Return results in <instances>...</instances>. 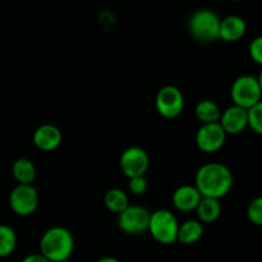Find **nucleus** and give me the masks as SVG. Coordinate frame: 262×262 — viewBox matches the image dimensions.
I'll return each mask as SVG.
<instances>
[{
  "label": "nucleus",
  "instance_id": "22",
  "mask_svg": "<svg viewBox=\"0 0 262 262\" xmlns=\"http://www.w3.org/2000/svg\"><path fill=\"white\" fill-rule=\"evenodd\" d=\"M247 217L252 224L262 227V196H257L247 207Z\"/></svg>",
  "mask_w": 262,
  "mask_h": 262
},
{
  "label": "nucleus",
  "instance_id": "12",
  "mask_svg": "<svg viewBox=\"0 0 262 262\" xmlns=\"http://www.w3.org/2000/svg\"><path fill=\"white\" fill-rule=\"evenodd\" d=\"M61 130L54 124H42L33 133V143L41 151H54L60 146Z\"/></svg>",
  "mask_w": 262,
  "mask_h": 262
},
{
  "label": "nucleus",
  "instance_id": "14",
  "mask_svg": "<svg viewBox=\"0 0 262 262\" xmlns=\"http://www.w3.org/2000/svg\"><path fill=\"white\" fill-rule=\"evenodd\" d=\"M246 31H247V25L241 15H228L220 20L219 38L227 42H235L246 35Z\"/></svg>",
  "mask_w": 262,
  "mask_h": 262
},
{
  "label": "nucleus",
  "instance_id": "21",
  "mask_svg": "<svg viewBox=\"0 0 262 262\" xmlns=\"http://www.w3.org/2000/svg\"><path fill=\"white\" fill-rule=\"evenodd\" d=\"M248 127L262 136V100L248 110Z\"/></svg>",
  "mask_w": 262,
  "mask_h": 262
},
{
  "label": "nucleus",
  "instance_id": "13",
  "mask_svg": "<svg viewBox=\"0 0 262 262\" xmlns=\"http://www.w3.org/2000/svg\"><path fill=\"white\" fill-rule=\"evenodd\" d=\"M201 199L202 196L199 189L191 184H183V186L178 187L171 197L174 207L183 212L196 211Z\"/></svg>",
  "mask_w": 262,
  "mask_h": 262
},
{
  "label": "nucleus",
  "instance_id": "4",
  "mask_svg": "<svg viewBox=\"0 0 262 262\" xmlns=\"http://www.w3.org/2000/svg\"><path fill=\"white\" fill-rule=\"evenodd\" d=\"M233 105L250 110L262 100V92L257 77L242 74L234 79L230 89Z\"/></svg>",
  "mask_w": 262,
  "mask_h": 262
},
{
  "label": "nucleus",
  "instance_id": "15",
  "mask_svg": "<svg viewBox=\"0 0 262 262\" xmlns=\"http://www.w3.org/2000/svg\"><path fill=\"white\" fill-rule=\"evenodd\" d=\"M204 235V225L199 220H187L183 224H179L178 238L177 241L183 245H193L199 242Z\"/></svg>",
  "mask_w": 262,
  "mask_h": 262
},
{
  "label": "nucleus",
  "instance_id": "26",
  "mask_svg": "<svg viewBox=\"0 0 262 262\" xmlns=\"http://www.w3.org/2000/svg\"><path fill=\"white\" fill-rule=\"evenodd\" d=\"M97 262H120V261L118 260V258H115V257H110V256H106V257L100 258V260Z\"/></svg>",
  "mask_w": 262,
  "mask_h": 262
},
{
  "label": "nucleus",
  "instance_id": "6",
  "mask_svg": "<svg viewBox=\"0 0 262 262\" xmlns=\"http://www.w3.org/2000/svg\"><path fill=\"white\" fill-rule=\"evenodd\" d=\"M9 206L18 216H30L38 207L37 189L32 184H17L9 194Z\"/></svg>",
  "mask_w": 262,
  "mask_h": 262
},
{
  "label": "nucleus",
  "instance_id": "1",
  "mask_svg": "<svg viewBox=\"0 0 262 262\" xmlns=\"http://www.w3.org/2000/svg\"><path fill=\"white\" fill-rule=\"evenodd\" d=\"M234 184L232 170L222 163H207L197 170L194 187L202 197L219 200L229 194Z\"/></svg>",
  "mask_w": 262,
  "mask_h": 262
},
{
  "label": "nucleus",
  "instance_id": "18",
  "mask_svg": "<svg viewBox=\"0 0 262 262\" xmlns=\"http://www.w3.org/2000/svg\"><path fill=\"white\" fill-rule=\"evenodd\" d=\"M194 114L202 124H211L219 123L222 112L216 102L212 100H201L194 107Z\"/></svg>",
  "mask_w": 262,
  "mask_h": 262
},
{
  "label": "nucleus",
  "instance_id": "16",
  "mask_svg": "<svg viewBox=\"0 0 262 262\" xmlns=\"http://www.w3.org/2000/svg\"><path fill=\"white\" fill-rule=\"evenodd\" d=\"M199 222L201 223H214L216 222L222 214V205L219 200L202 197L199 206L196 209Z\"/></svg>",
  "mask_w": 262,
  "mask_h": 262
},
{
  "label": "nucleus",
  "instance_id": "17",
  "mask_svg": "<svg viewBox=\"0 0 262 262\" xmlns=\"http://www.w3.org/2000/svg\"><path fill=\"white\" fill-rule=\"evenodd\" d=\"M12 174L18 184H32L36 178V166L28 159L20 158L13 163Z\"/></svg>",
  "mask_w": 262,
  "mask_h": 262
},
{
  "label": "nucleus",
  "instance_id": "11",
  "mask_svg": "<svg viewBox=\"0 0 262 262\" xmlns=\"http://www.w3.org/2000/svg\"><path fill=\"white\" fill-rule=\"evenodd\" d=\"M219 124L228 135H239L248 127V110L232 105L222 113Z\"/></svg>",
  "mask_w": 262,
  "mask_h": 262
},
{
  "label": "nucleus",
  "instance_id": "20",
  "mask_svg": "<svg viewBox=\"0 0 262 262\" xmlns=\"http://www.w3.org/2000/svg\"><path fill=\"white\" fill-rule=\"evenodd\" d=\"M17 247V234L9 225L0 224V258L8 257Z\"/></svg>",
  "mask_w": 262,
  "mask_h": 262
},
{
  "label": "nucleus",
  "instance_id": "3",
  "mask_svg": "<svg viewBox=\"0 0 262 262\" xmlns=\"http://www.w3.org/2000/svg\"><path fill=\"white\" fill-rule=\"evenodd\" d=\"M220 18L214 10L202 9L196 10L188 20V31L192 37L201 42H214L219 40Z\"/></svg>",
  "mask_w": 262,
  "mask_h": 262
},
{
  "label": "nucleus",
  "instance_id": "27",
  "mask_svg": "<svg viewBox=\"0 0 262 262\" xmlns=\"http://www.w3.org/2000/svg\"><path fill=\"white\" fill-rule=\"evenodd\" d=\"M257 79H258V83H260V87H261V92H262V69H261L260 74H258Z\"/></svg>",
  "mask_w": 262,
  "mask_h": 262
},
{
  "label": "nucleus",
  "instance_id": "9",
  "mask_svg": "<svg viewBox=\"0 0 262 262\" xmlns=\"http://www.w3.org/2000/svg\"><path fill=\"white\" fill-rule=\"evenodd\" d=\"M119 166L122 173L129 179L135 177H145L150 166V158L143 148L130 146L120 155Z\"/></svg>",
  "mask_w": 262,
  "mask_h": 262
},
{
  "label": "nucleus",
  "instance_id": "8",
  "mask_svg": "<svg viewBox=\"0 0 262 262\" xmlns=\"http://www.w3.org/2000/svg\"><path fill=\"white\" fill-rule=\"evenodd\" d=\"M155 106L159 114L168 119L179 117L184 109V96L181 90L176 86H164L158 92Z\"/></svg>",
  "mask_w": 262,
  "mask_h": 262
},
{
  "label": "nucleus",
  "instance_id": "24",
  "mask_svg": "<svg viewBox=\"0 0 262 262\" xmlns=\"http://www.w3.org/2000/svg\"><path fill=\"white\" fill-rule=\"evenodd\" d=\"M128 188L136 196H142L147 191V179L145 177H135L129 179Z\"/></svg>",
  "mask_w": 262,
  "mask_h": 262
},
{
  "label": "nucleus",
  "instance_id": "25",
  "mask_svg": "<svg viewBox=\"0 0 262 262\" xmlns=\"http://www.w3.org/2000/svg\"><path fill=\"white\" fill-rule=\"evenodd\" d=\"M20 262H50V261L46 260L41 253H31V255L26 256V257Z\"/></svg>",
  "mask_w": 262,
  "mask_h": 262
},
{
  "label": "nucleus",
  "instance_id": "2",
  "mask_svg": "<svg viewBox=\"0 0 262 262\" xmlns=\"http://www.w3.org/2000/svg\"><path fill=\"white\" fill-rule=\"evenodd\" d=\"M74 248L72 233L64 227H51L40 239V253L50 262L68 261Z\"/></svg>",
  "mask_w": 262,
  "mask_h": 262
},
{
  "label": "nucleus",
  "instance_id": "5",
  "mask_svg": "<svg viewBox=\"0 0 262 262\" xmlns=\"http://www.w3.org/2000/svg\"><path fill=\"white\" fill-rule=\"evenodd\" d=\"M179 223L174 214L169 210L160 209L150 215L148 230L154 239L163 245H171L177 242Z\"/></svg>",
  "mask_w": 262,
  "mask_h": 262
},
{
  "label": "nucleus",
  "instance_id": "23",
  "mask_svg": "<svg viewBox=\"0 0 262 262\" xmlns=\"http://www.w3.org/2000/svg\"><path fill=\"white\" fill-rule=\"evenodd\" d=\"M248 53H250L251 59L256 64L262 67V35L253 38L248 46Z\"/></svg>",
  "mask_w": 262,
  "mask_h": 262
},
{
  "label": "nucleus",
  "instance_id": "19",
  "mask_svg": "<svg viewBox=\"0 0 262 262\" xmlns=\"http://www.w3.org/2000/svg\"><path fill=\"white\" fill-rule=\"evenodd\" d=\"M104 204L107 210L120 214L129 206V200L124 191L119 188H112L105 193Z\"/></svg>",
  "mask_w": 262,
  "mask_h": 262
},
{
  "label": "nucleus",
  "instance_id": "7",
  "mask_svg": "<svg viewBox=\"0 0 262 262\" xmlns=\"http://www.w3.org/2000/svg\"><path fill=\"white\" fill-rule=\"evenodd\" d=\"M150 212L147 209L138 205H129L118 216V225L125 234L140 235L148 230Z\"/></svg>",
  "mask_w": 262,
  "mask_h": 262
},
{
  "label": "nucleus",
  "instance_id": "10",
  "mask_svg": "<svg viewBox=\"0 0 262 262\" xmlns=\"http://www.w3.org/2000/svg\"><path fill=\"white\" fill-rule=\"evenodd\" d=\"M227 141V133L219 123L202 124L196 133V145L201 151L212 154L219 151Z\"/></svg>",
  "mask_w": 262,
  "mask_h": 262
}]
</instances>
